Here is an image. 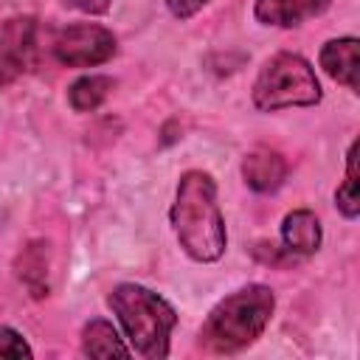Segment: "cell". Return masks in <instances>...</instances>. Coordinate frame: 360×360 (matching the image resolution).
Wrapping results in <instances>:
<instances>
[{"instance_id": "cell-2", "label": "cell", "mask_w": 360, "mask_h": 360, "mask_svg": "<svg viewBox=\"0 0 360 360\" xmlns=\"http://www.w3.org/2000/svg\"><path fill=\"white\" fill-rule=\"evenodd\" d=\"M276 309V295L264 284H248L225 295L205 318L200 329V343L217 354H233L248 349L270 323Z\"/></svg>"}, {"instance_id": "cell-14", "label": "cell", "mask_w": 360, "mask_h": 360, "mask_svg": "<svg viewBox=\"0 0 360 360\" xmlns=\"http://www.w3.org/2000/svg\"><path fill=\"white\" fill-rule=\"evenodd\" d=\"M0 357H31L28 343L11 326H0Z\"/></svg>"}, {"instance_id": "cell-16", "label": "cell", "mask_w": 360, "mask_h": 360, "mask_svg": "<svg viewBox=\"0 0 360 360\" xmlns=\"http://www.w3.org/2000/svg\"><path fill=\"white\" fill-rule=\"evenodd\" d=\"M62 3H68L70 8H79L84 14H104L112 0H62Z\"/></svg>"}, {"instance_id": "cell-12", "label": "cell", "mask_w": 360, "mask_h": 360, "mask_svg": "<svg viewBox=\"0 0 360 360\" xmlns=\"http://www.w3.org/2000/svg\"><path fill=\"white\" fill-rule=\"evenodd\" d=\"M112 90V79L110 76H82L70 84V107L79 110V112H90L96 110Z\"/></svg>"}, {"instance_id": "cell-9", "label": "cell", "mask_w": 360, "mask_h": 360, "mask_svg": "<svg viewBox=\"0 0 360 360\" xmlns=\"http://www.w3.org/2000/svg\"><path fill=\"white\" fill-rule=\"evenodd\" d=\"M357 51H360V42L354 37H340V39H332L321 48V68L340 84H346L349 90H357L360 82H357Z\"/></svg>"}, {"instance_id": "cell-13", "label": "cell", "mask_w": 360, "mask_h": 360, "mask_svg": "<svg viewBox=\"0 0 360 360\" xmlns=\"http://www.w3.org/2000/svg\"><path fill=\"white\" fill-rule=\"evenodd\" d=\"M338 208L343 211V217L354 219L360 211V200H357V141L349 146V160H346V180L335 194Z\"/></svg>"}, {"instance_id": "cell-4", "label": "cell", "mask_w": 360, "mask_h": 360, "mask_svg": "<svg viewBox=\"0 0 360 360\" xmlns=\"http://www.w3.org/2000/svg\"><path fill=\"white\" fill-rule=\"evenodd\" d=\"M321 101V84L312 65L298 53H276L253 82V104L264 112L284 107H312Z\"/></svg>"}, {"instance_id": "cell-11", "label": "cell", "mask_w": 360, "mask_h": 360, "mask_svg": "<svg viewBox=\"0 0 360 360\" xmlns=\"http://www.w3.org/2000/svg\"><path fill=\"white\" fill-rule=\"evenodd\" d=\"M82 352L87 357H129V346H124L115 326L104 318H96L82 329Z\"/></svg>"}, {"instance_id": "cell-1", "label": "cell", "mask_w": 360, "mask_h": 360, "mask_svg": "<svg viewBox=\"0 0 360 360\" xmlns=\"http://www.w3.org/2000/svg\"><path fill=\"white\" fill-rule=\"evenodd\" d=\"M172 228L180 248L194 262H217L225 253V219L217 202V183L211 174L191 169L177 183L172 205Z\"/></svg>"}, {"instance_id": "cell-7", "label": "cell", "mask_w": 360, "mask_h": 360, "mask_svg": "<svg viewBox=\"0 0 360 360\" xmlns=\"http://www.w3.org/2000/svg\"><path fill=\"white\" fill-rule=\"evenodd\" d=\"M242 177H245V183L253 191L267 194V191H276L284 183L287 163H284V158L278 152L259 146V149H253V152L245 155V160H242Z\"/></svg>"}, {"instance_id": "cell-8", "label": "cell", "mask_w": 360, "mask_h": 360, "mask_svg": "<svg viewBox=\"0 0 360 360\" xmlns=\"http://www.w3.org/2000/svg\"><path fill=\"white\" fill-rule=\"evenodd\" d=\"M332 0H256V20L264 25L290 28L304 20H312L329 8Z\"/></svg>"}, {"instance_id": "cell-10", "label": "cell", "mask_w": 360, "mask_h": 360, "mask_svg": "<svg viewBox=\"0 0 360 360\" xmlns=\"http://www.w3.org/2000/svg\"><path fill=\"white\" fill-rule=\"evenodd\" d=\"M281 239L292 253H304V256L315 253L321 248V222H318V217L307 208L290 211L284 217V225H281Z\"/></svg>"}, {"instance_id": "cell-5", "label": "cell", "mask_w": 360, "mask_h": 360, "mask_svg": "<svg viewBox=\"0 0 360 360\" xmlns=\"http://www.w3.org/2000/svg\"><path fill=\"white\" fill-rule=\"evenodd\" d=\"M115 53V37L104 25H70L53 39V56L68 68H93Z\"/></svg>"}, {"instance_id": "cell-15", "label": "cell", "mask_w": 360, "mask_h": 360, "mask_svg": "<svg viewBox=\"0 0 360 360\" xmlns=\"http://www.w3.org/2000/svg\"><path fill=\"white\" fill-rule=\"evenodd\" d=\"M205 3H208V0H166L169 11H172L174 17H180V20H188V17L197 14Z\"/></svg>"}, {"instance_id": "cell-6", "label": "cell", "mask_w": 360, "mask_h": 360, "mask_svg": "<svg viewBox=\"0 0 360 360\" xmlns=\"http://www.w3.org/2000/svg\"><path fill=\"white\" fill-rule=\"evenodd\" d=\"M37 48V22L31 17H14L0 25V87L20 79L31 62Z\"/></svg>"}, {"instance_id": "cell-3", "label": "cell", "mask_w": 360, "mask_h": 360, "mask_svg": "<svg viewBox=\"0 0 360 360\" xmlns=\"http://www.w3.org/2000/svg\"><path fill=\"white\" fill-rule=\"evenodd\" d=\"M107 304L118 315L132 349L141 357L160 360L169 354V335L177 323V315L166 298L141 284H118Z\"/></svg>"}]
</instances>
